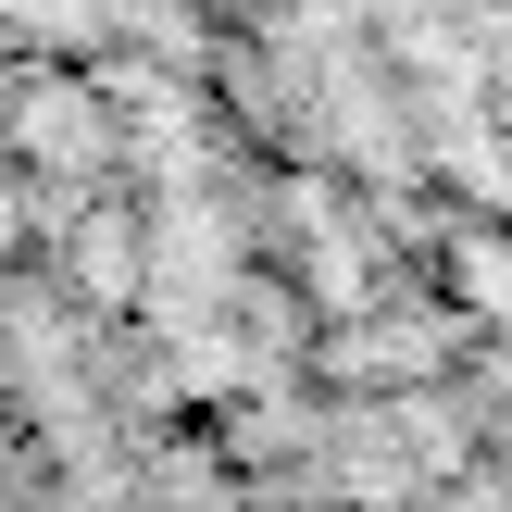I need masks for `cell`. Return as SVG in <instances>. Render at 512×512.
<instances>
[{"label":"cell","mask_w":512,"mask_h":512,"mask_svg":"<svg viewBox=\"0 0 512 512\" xmlns=\"http://www.w3.org/2000/svg\"><path fill=\"white\" fill-rule=\"evenodd\" d=\"M0 512H38V500H25V488H13V463H0Z\"/></svg>","instance_id":"obj_1"}]
</instances>
